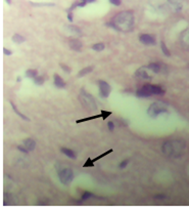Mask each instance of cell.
Wrapping results in <instances>:
<instances>
[{"label": "cell", "mask_w": 189, "mask_h": 209, "mask_svg": "<svg viewBox=\"0 0 189 209\" xmlns=\"http://www.w3.org/2000/svg\"><path fill=\"white\" fill-rule=\"evenodd\" d=\"M134 25V14L132 11H121L117 14L111 20V26L113 29L121 32H129L132 30Z\"/></svg>", "instance_id": "6da1fadb"}, {"label": "cell", "mask_w": 189, "mask_h": 209, "mask_svg": "<svg viewBox=\"0 0 189 209\" xmlns=\"http://www.w3.org/2000/svg\"><path fill=\"white\" fill-rule=\"evenodd\" d=\"M186 145L182 139H173L164 143L162 151L164 155L168 158L177 159L183 155Z\"/></svg>", "instance_id": "7a4b0ae2"}, {"label": "cell", "mask_w": 189, "mask_h": 209, "mask_svg": "<svg viewBox=\"0 0 189 209\" xmlns=\"http://www.w3.org/2000/svg\"><path fill=\"white\" fill-rule=\"evenodd\" d=\"M79 100H80L83 107H84L86 110H88V111H95V110H97V106H96L94 98L91 94L87 93L84 89H81Z\"/></svg>", "instance_id": "3957f363"}, {"label": "cell", "mask_w": 189, "mask_h": 209, "mask_svg": "<svg viewBox=\"0 0 189 209\" xmlns=\"http://www.w3.org/2000/svg\"><path fill=\"white\" fill-rule=\"evenodd\" d=\"M164 113H168V109H167V106L163 103H153L152 105H150L149 109L147 110V114L150 116L151 118H155L158 117V115Z\"/></svg>", "instance_id": "277c9868"}, {"label": "cell", "mask_w": 189, "mask_h": 209, "mask_svg": "<svg viewBox=\"0 0 189 209\" xmlns=\"http://www.w3.org/2000/svg\"><path fill=\"white\" fill-rule=\"evenodd\" d=\"M58 177L61 184L63 185H70L74 180V173L71 168H63V169L58 170Z\"/></svg>", "instance_id": "5b68a950"}, {"label": "cell", "mask_w": 189, "mask_h": 209, "mask_svg": "<svg viewBox=\"0 0 189 209\" xmlns=\"http://www.w3.org/2000/svg\"><path fill=\"white\" fill-rule=\"evenodd\" d=\"M149 72H152V71L148 68V66L146 67L144 66V67H141L140 69H138V70L136 71V73H135V75H136L138 78L145 79V80H151L152 76L151 74H149Z\"/></svg>", "instance_id": "8992f818"}, {"label": "cell", "mask_w": 189, "mask_h": 209, "mask_svg": "<svg viewBox=\"0 0 189 209\" xmlns=\"http://www.w3.org/2000/svg\"><path fill=\"white\" fill-rule=\"evenodd\" d=\"M98 86H99V92H100V96H102L103 98H108L109 93H111V86L107 82L105 81H98Z\"/></svg>", "instance_id": "52a82bcc"}, {"label": "cell", "mask_w": 189, "mask_h": 209, "mask_svg": "<svg viewBox=\"0 0 189 209\" xmlns=\"http://www.w3.org/2000/svg\"><path fill=\"white\" fill-rule=\"evenodd\" d=\"M148 68L152 71L155 74H158V73H164L166 74L168 72V68H167L166 65L164 64H160V63H152L148 65Z\"/></svg>", "instance_id": "ba28073f"}, {"label": "cell", "mask_w": 189, "mask_h": 209, "mask_svg": "<svg viewBox=\"0 0 189 209\" xmlns=\"http://www.w3.org/2000/svg\"><path fill=\"white\" fill-rule=\"evenodd\" d=\"M139 41L145 45H154L155 44V37L150 34H141L139 36Z\"/></svg>", "instance_id": "9c48e42d"}, {"label": "cell", "mask_w": 189, "mask_h": 209, "mask_svg": "<svg viewBox=\"0 0 189 209\" xmlns=\"http://www.w3.org/2000/svg\"><path fill=\"white\" fill-rule=\"evenodd\" d=\"M147 89L150 91L152 96H163L165 93L164 88H162L158 85H151V84H145Z\"/></svg>", "instance_id": "30bf717a"}, {"label": "cell", "mask_w": 189, "mask_h": 209, "mask_svg": "<svg viewBox=\"0 0 189 209\" xmlns=\"http://www.w3.org/2000/svg\"><path fill=\"white\" fill-rule=\"evenodd\" d=\"M68 45H70L71 48L75 51H81V49H82V47H83L82 42H81L79 39H76V38H72V39H70Z\"/></svg>", "instance_id": "8fae6325"}, {"label": "cell", "mask_w": 189, "mask_h": 209, "mask_svg": "<svg viewBox=\"0 0 189 209\" xmlns=\"http://www.w3.org/2000/svg\"><path fill=\"white\" fill-rule=\"evenodd\" d=\"M136 96H138V98H149V96H151L152 94L150 93V91L147 89L146 85H144V86H142V87L139 88V89L137 90Z\"/></svg>", "instance_id": "7c38bea8"}, {"label": "cell", "mask_w": 189, "mask_h": 209, "mask_svg": "<svg viewBox=\"0 0 189 209\" xmlns=\"http://www.w3.org/2000/svg\"><path fill=\"white\" fill-rule=\"evenodd\" d=\"M53 79H54V85L56 86L57 88H64L66 87V82L58 74H54L53 76Z\"/></svg>", "instance_id": "4fadbf2b"}, {"label": "cell", "mask_w": 189, "mask_h": 209, "mask_svg": "<svg viewBox=\"0 0 189 209\" xmlns=\"http://www.w3.org/2000/svg\"><path fill=\"white\" fill-rule=\"evenodd\" d=\"M24 146L26 147V149H27L29 152H31V151H33L34 149H35L36 143L33 139H27L25 141H24Z\"/></svg>", "instance_id": "5bb4252c"}, {"label": "cell", "mask_w": 189, "mask_h": 209, "mask_svg": "<svg viewBox=\"0 0 189 209\" xmlns=\"http://www.w3.org/2000/svg\"><path fill=\"white\" fill-rule=\"evenodd\" d=\"M181 41L183 43L184 46L189 48V29H187L186 31H184L183 33H182Z\"/></svg>", "instance_id": "9a60e30c"}, {"label": "cell", "mask_w": 189, "mask_h": 209, "mask_svg": "<svg viewBox=\"0 0 189 209\" xmlns=\"http://www.w3.org/2000/svg\"><path fill=\"white\" fill-rule=\"evenodd\" d=\"M3 204H4L5 206H9V205H12V204H14V199L12 198V196L9 195L8 193H5V194H4Z\"/></svg>", "instance_id": "2e32d148"}, {"label": "cell", "mask_w": 189, "mask_h": 209, "mask_svg": "<svg viewBox=\"0 0 189 209\" xmlns=\"http://www.w3.org/2000/svg\"><path fill=\"white\" fill-rule=\"evenodd\" d=\"M61 153H63V154L66 155V157H68V158L76 159V154H75L74 151L70 150V149H68V148H61Z\"/></svg>", "instance_id": "e0dca14e"}, {"label": "cell", "mask_w": 189, "mask_h": 209, "mask_svg": "<svg viewBox=\"0 0 189 209\" xmlns=\"http://www.w3.org/2000/svg\"><path fill=\"white\" fill-rule=\"evenodd\" d=\"M92 70H93V66L86 67V68L82 69V70H81L80 72L78 73V77H79V78H80V77H83V76H85V75L89 74L90 72H92Z\"/></svg>", "instance_id": "ac0fdd59"}, {"label": "cell", "mask_w": 189, "mask_h": 209, "mask_svg": "<svg viewBox=\"0 0 189 209\" xmlns=\"http://www.w3.org/2000/svg\"><path fill=\"white\" fill-rule=\"evenodd\" d=\"M10 105H11V107H12V110H14V112H16V115H19V116H20V117L21 118H23V119L24 120H26V121H29V118H28L27 117V116H26V115H24V114L23 113H21V112L20 111H19V110H18V108H16V105H14V103H12V102H10Z\"/></svg>", "instance_id": "d6986e66"}, {"label": "cell", "mask_w": 189, "mask_h": 209, "mask_svg": "<svg viewBox=\"0 0 189 209\" xmlns=\"http://www.w3.org/2000/svg\"><path fill=\"white\" fill-rule=\"evenodd\" d=\"M25 40H26V38L24 37V36L20 35V34H18V33L14 34V35L12 36V41L16 42V43H18V44H20V43L25 42Z\"/></svg>", "instance_id": "ffe728a7"}, {"label": "cell", "mask_w": 189, "mask_h": 209, "mask_svg": "<svg viewBox=\"0 0 189 209\" xmlns=\"http://www.w3.org/2000/svg\"><path fill=\"white\" fill-rule=\"evenodd\" d=\"M101 117V114L99 115H94V116H90V117H86V118H83V119H80V120H77V123H83V122H86V121H90V120H94V119H97V118H100Z\"/></svg>", "instance_id": "44dd1931"}, {"label": "cell", "mask_w": 189, "mask_h": 209, "mask_svg": "<svg viewBox=\"0 0 189 209\" xmlns=\"http://www.w3.org/2000/svg\"><path fill=\"white\" fill-rule=\"evenodd\" d=\"M37 74L38 72L36 70H34V69H30V70L26 71V76L28 78H35V77H37Z\"/></svg>", "instance_id": "7402d4cb"}, {"label": "cell", "mask_w": 189, "mask_h": 209, "mask_svg": "<svg viewBox=\"0 0 189 209\" xmlns=\"http://www.w3.org/2000/svg\"><path fill=\"white\" fill-rule=\"evenodd\" d=\"M92 49L95 51H102L104 49V44L103 43H96V44L92 45Z\"/></svg>", "instance_id": "603a6c76"}, {"label": "cell", "mask_w": 189, "mask_h": 209, "mask_svg": "<svg viewBox=\"0 0 189 209\" xmlns=\"http://www.w3.org/2000/svg\"><path fill=\"white\" fill-rule=\"evenodd\" d=\"M160 48H162V51L164 52L165 55H167V57H170V55H171V52H170V50L168 49V47L166 46V44H165L164 41L160 42Z\"/></svg>", "instance_id": "cb8c5ba5"}, {"label": "cell", "mask_w": 189, "mask_h": 209, "mask_svg": "<svg viewBox=\"0 0 189 209\" xmlns=\"http://www.w3.org/2000/svg\"><path fill=\"white\" fill-rule=\"evenodd\" d=\"M68 30L70 31H72V33H75V34H77V35H82V31H81L79 28H77V27H75V26H68Z\"/></svg>", "instance_id": "d4e9b609"}, {"label": "cell", "mask_w": 189, "mask_h": 209, "mask_svg": "<svg viewBox=\"0 0 189 209\" xmlns=\"http://www.w3.org/2000/svg\"><path fill=\"white\" fill-rule=\"evenodd\" d=\"M44 77L42 76H37L34 78V83L36 84V85H42L43 83H44Z\"/></svg>", "instance_id": "484cf974"}, {"label": "cell", "mask_w": 189, "mask_h": 209, "mask_svg": "<svg viewBox=\"0 0 189 209\" xmlns=\"http://www.w3.org/2000/svg\"><path fill=\"white\" fill-rule=\"evenodd\" d=\"M92 197H94L93 194L90 193V192H85V193H83V195H82V200L83 201H85V200L91 199Z\"/></svg>", "instance_id": "4316f807"}, {"label": "cell", "mask_w": 189, "mask_h": 209, "mask_svg": "<svg viewBox=\"0 0 189 209\" xmlns=\"http://www.w3.org/2000/svg\"><path fill=\"white\" fill-rule=\"evenodd\" d=\"M83 167H94V161H93V159L88 158L87 160H86L85 164L83 165Z\"/></svg>", "instance_id": "83f0119b"}, {"label": "cell", "mask_w": 189, "mask_h": 209, "mask_svg": "<svg viewBox=\"0 0 189 209\" xmlns=\"http://www.w3.org/2000/svg\"><path fill=\"white\" fill-rule=\"evenodd\" d=\"M111 153H113V150H108V151H106L105 153H103V154H101V155H99L98 157H96V158H94L93 159V161L94 162H96V161H98L99 159H101V158H103V157H105L106 155H108V154H111Z\"/></svg>", "instance_id": "f1b7e54d"}, {"label": "cell", "mask_w": 189, "mask_h": 209, "mask_svg": "<svg viewBox=\"0 0 189 209\" xmlns=\"http://www.w3.org/2000/svg\"><path fill=\"white\" fill-rule=\"evenodd\" d=\"M100 114H101V118H102V119L105 120L107 117H109V116L111 115V112H109V111H103V110H102L101 113H100Z\"/></svg>", "instance_id": "f546056e"}, {"label": "cell", "mask_w": 189, "mask_h": 209, "mask_svg": "<svg viewBox=\"0 0 189 209\" xmlns=\"http://www.w3.org/2000/svg\"><path fill=\"white\" fill-rule=\"evenodd\" d=\"M109 2H111V3L113 4V5L119 6V5H121L122 0H109Z\"/></svg>", "instance_id": "4dcf8cb0"}, {"label": "cell", "mask_w": 189, "mask_h": 209, "mask_svg": "<svg viewBox=\"0 0 189 209\" xmlns=\"http://www.w3.org/2000/svg\"><path fill=\"white\" fill-rule=\"evenodd\" d=\"M128 163H129V160H124L123 162L120 163L119 167L121 168V169H123V168H125V167L127 166V165H128Z\"/></svg>", "instance_id": "1f68e13d"}, {"label": "cell", "mask_w": 189, "mask_h": 209, "mask_svg": "<svg viewBox=\"0 0 189 209\" xmlns=\"http://www.w3.org/2000/svg\"><path fill=\"white\" fill-rule=\"evenodd\" d=\"M61 68L63 69V71H66V73H70L71 72V69L68 68V66H66V65H63V64H61Z\"/></svg>", "instance_id": "d6a6232c"}, {"label": "cell", "mask_w": 189, "mask_h": 209, "mask_svg": "<svg viewBox=\"0 0 189 209\" xmlns=\"http://www.w3.org/2000/svg\"><path fill=\"white\" fill-rule=\"evenodd\" d=\"M18 149L21 151V152L25 153V154H28V152H29V151H28L27 149H26L25 146H24V147H23V146H18Z\"/></svg>", "instance_id": "836d02e7"}, {"label": "cell", "mask_w": 189, "mask_h": 209, "mask_svg": "<svg viewBox=\"0 0 189 209\" xmlns=\"http://www.w3.org/2000/svg\"><path fill=\"white\" fill-rule=\"evenodd\" d=\"M107 125H108V129L111 131H113V129H115V124H113V121H109L108 123H107Z\"/></svg>", "instance_id": "e575fe53"}, {"label": "cell", "mask_w": 189, "mask_h": 209, "mask_svg": "<svg viewBox=\"0 0 189 209\" xmlns=\"http://www.w3.org/2000/svg\"><path fill=\"white\" fill-rule=\"evenodd\" d=\"M3 53L4 55H12V52L8 48H3Z\"/></svg>", "instance_id": "d590c367"}, {"label": "cell", "mask_w": 189, "mask_h": 209, "mask_svg": "<svg viewBox=\"0 0 189 209\" xmlns=\"http://www.w3.org/2000/svg\"><path fill=\"white\" fill-rule=\"evenodd\" d=\"M68 20L70 22H73V14L72 12H68Z\"/></svg>", "instance_id": "8d00e7d4"}, {"label": "cell", "mask_w": 189, "mask_h": 209, "mask_svg": "<svg viewBox=\"0 0 189 209\" xmlns=\"http://www.w3.org/2000/svg\"><path fill=\"white\" fill-rule=\"evenodd\" d=\"M154 198H155V199H165V196L164 195H156V196H154Z\"/></svg>", "instance_id": "74e56055"}, {"label": "cell", "mask_w": 189, "mask_h": 209, "mask_svg": "<svg viewBox=\"0 0 189 209\" xmlns=\"http://www.w3.org/2000/svg\"><path fill=\"white\" fill-rule=\"evenodd\" d=\"M82 1L87 4V3H93V2H95L96 0H82Z\"/></svg>", "instance_id": "f35d334b"}, {"label": "cell", "mask_w": 189, "mask_h": 209, "mask_svg": "<svg viewBox=\"0 0 189 209\" xmlns=\"http://www.w3.org/2000/svg\"><path fill=\"white\" fill-rule=\"evenodd\" d=\"M6 2H7L8 4H11V0H5Z\"/></svg>", "instance_id": "ab89813d"}, {"label": "cell", "mask_w": 189, "mask_h": 209, "mask_svg": "<svg viewBox=\"0 0 189 209\" xmlns=\"http://www.w3.org/2000/svg\"><path fill=\"white\" fill-rule=\"evenodd\" d=\"M16 81H18V82H20V81H21V77H18V79H16Z\"/></svg>", "instance_id": "60d3db41"}]
</instances>
